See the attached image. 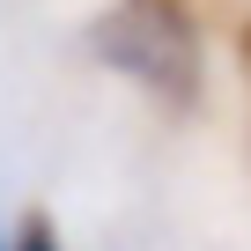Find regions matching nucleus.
<instances>
[{"label": "nucleus", "instance_id": "obj_1", "mask_svg": "<svg viewBox=\"0 0 251 251\" xmlns=\"http://www.w3.org/2000/svg\"><path fill=\"white\" fill-rule=\"evenodd\" d=\"M236 59H244V74H251V15H244V30H236Z\"/></svg>", "mask_w": 251, "mask_h": 251}, {"label": "nucleus", "instance_id": "obj_2", "mask_svg": "<svg viewBox=\"0 0 251 251\" xmlns=\"http://www.w3.org/2000/svg\"><path fill=\"white\" fill-rule=\"evenodd\" d=\"M0 251H8V229H0Z\"/></svg>", "mask_w": 251, "mask_h": 251}]
</instances>
